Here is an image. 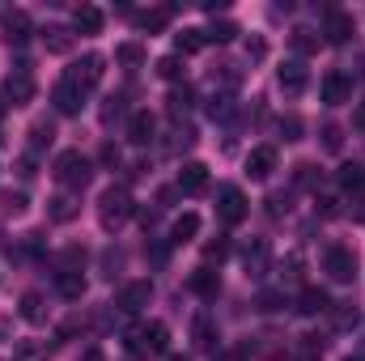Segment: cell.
Segmentation results:
<instances>
[{"instance_id": "50", "label": "cell", "mask_w": 365, "mask_h": 361, "mask_svg": "<svg viewBox=\"0 0 365 361\" xmlns=\"http://www.w3.org/2000/svg\"><path fill=\"white\" fill-rule=\"evenodd\" d=\"M17 175H21V179H34V162H30V158H21V162H17Z\"/></svg>"}, {"instance_id": "29", "label": "cell", "mask_w": 365, "mask_h": 361, "mask_svg": "<svg viewBox=\"0 0 365 361\" xmlns=\"http://www.w3.org/2000/svg\"><path fill=\"white\" fill-rule=\"evenodd\" d=\"M115 60H119L123 68H140V64H145V47H140V43H119V47H115Z\"/></svg>"}, {"instance_id": "13", "label": "cell", "mask_w": 365, "mask_h": 361, "mask_svg": "<svg viewBox=\"0 0 365 361\" xmlns=\"http://www.w3.org/2000/svg\"><path fill=\"white\" fill-rule=\"evenodd\" d=\"M153 132H158V119H153L149 111H132V115H128V141H132V145H149Z\"/></svg>"}, {"instance_id": "39", "label": "cell", "mask_w": 365, "mask_h": 361, "mask_svg": "<svg viewBox=\"0 0 365 361\" xmlns=\"http://www.w3.org/2000/svg\"><path fill=\"white\" fill-rule=\"evenodd\" d=\"M179 56H162V60H158V77H162V81H179Z\"/></svg>"}, {"instance_id": "51", "label": "cell", "mask_w": 365, "mask_h": 361, "mask_svg": "<svg viewBox=\"0 0 365 361\" xmlns=\"http://www.w3.org/2000/svg\"><path fill=\"white\" fill-rule=\"evenodd\" d=\"M217 361H242V353H221Z\"/></svg>"}, {"instance_id": "14", "label": "cell", "mask_w": 365, "mask_h": 361, "mask_svg": "<svg viewBox=\"0 0 365 361\" xmlns=\"http://www.w3.org/2000/svg\"><path fill=\"white\" fill-rule=\"evenodd\" d=\"M268 260H272V247H268L264 238H255V243L242 251V268H247V276H264V272H268Z\"/></svg>"}, {"instance_id": "34", "label": "cell", "mask_w": 365, "mask_h": 361, "mask_svg": "<svg viewBox=\"0 0 365 361\" xmlns=\"http://www.w3.org/2000/svg\"><path fill=\"white\" fill-rule=\"evenodd\" d=\"M323 357V340L319 336H302V345H297V361H319Z\"/></svg>"}, {"instance_id": "43", "label": "cell", "mask_w": 365, "mask_h": 361, "mask_svg": "<svg viewBox=\"0 0 365 361\" xmlns=\"http://www.w3.org/2000/svg\"><path fill=\"white\" fill-rule=\"evenodd\" d=\"M314 213H319V217H336V213H340V200H336V195H319Z\"/></svg>"}, {"instance_id": "55", "label": "cell", "mask_w": 365, "mask_h": 361, "mask_svg": "<svg viewBox=\"0 0 365 361\" xmlns=\"http://www.w3.org/2000/svg\"><path fill=\"white\" fill-rule=\"evenodd\" d=\"M170 361H187V357H170Z\"/></svg>"}, {"instance_id": "48", "label": "cell", "mask_w": 365, "mask_h": 361, "mask_svg": "<svg viewBox=\"0 0 365 361\" xmlns=\"http://www.w3.org/2000/svg\"><path fill=\"white\" fill-rule=\"evenodd\" d=\"M284 208H289V204H284V195H272V200H268V213H272V217H280Z\"/></svg>"}, {"instance_id": "19", "label": "cell", "mask_w": 365, "mask_h": 361, "mask_svg": "<svg viewBox=\"0 0 365 361\" xmlns=\"http://www.w3.org/2000/svg\"><path fill=\"white\" fill-rule=\"evenodd\" d=\"M191 340H195V349H217L221 332H217V323H212L208 315H195V323H191Z\"/></svg>"}, {"instance_id": "12", "label": "cell", "mask_w": 365, "mask_h": 361, "mask_svg": "<svg viewBox=\"0 0 365 361\" xmlns=\"http://www.w3.org/2000/svg\"><path fill=\"white\" fill-rule=\"evenodd\" d=\"M179 191L182 195H200V191H208V166L204 162H187L179 171Z\"/></svg>"}, {"instance_id": "41", "label": "cell", "mask_w": 365, "mask_h": 361, "mask_svg": "<svg viewBox=\"0 0 365 361\" xmlns=\"http://www.w3.org/2000/svg\"><path fill=\"white\" fill-rule=\"evenodd\" d=\"M331 323L336 327H353L357 323V310L353 306H331Z\"/></svg>"}, {"instance_id": "8", "label": "cell", "mask_w": 365, "mask_h": 361, "mask_svg": "<svg viewBox=\"0 0 365 361\" xmlns=\"http://www.w3.org/2000/svg\"><path fill=\"white\" fill-rule=\"evenodd\" d=\"M102 73H106V60H102V56H81V60H77V64H73V73H68V81H77V86H81V90L90 93L93 86H98V81H102Z\"/></svg>"}, {"instance_id": "42", "label": "cell", "mask_w": 365, "mask_h": 361, "mask_svg": "<svg viewBox=\"0 0 365 361\" xmlns=\"http://www.w3.org/2000/svg\"><path fill=\"white\" fill-rule=\"evenodd\" d=\"M115 115H123V98H119V93L106 98V106H102V123H115Z\"/></svg>"}, {"instance_id": "6", "label": "cell", "mask_w": 365, "mask_h": 361, "mask_svg": "<svg viewBox=\"0 0 365 361\" xmlns=\"http://www.w3.org/2000/svg\"><path fill=\"white\" fill-rule=\"evenodd\" d=\"M323 272H327L331 280H340V285H349V280L357 276V255H353L349 247H331V251L323 255Z\"/></svg>"}, {"instance_id": "35", "label": "cell", "mask_w": 365, "mask_h": 361, "mask_svg": "<svg viewBox=\"0 0 365 361\" xmlns=\"http://www.w3.org/2000/svg\"><path fill=\"white\" fill-rule=\"evenodd\" d=\"M51 136H56V128H51L47 119H38V123L30 128V149H43V145H51Z\"/></svg>"}, {"instance_id": "20", "label": "cell", "mask_w": 365, "mask_h": 361, "mask_svg": "<svg viewBox=\"0 0 365 361\" xmlns=\"http://www.w3.org/2000/svg\"><path fill=\"white\" fill-rule=\"evenodd\" d=\"M73 26H77V34H102L106 17H102V9H93V4H81V9L73 13Z\"/></svg>"}, {"instance_id": "56", "label": "cell", "mask_w": 365, "mask_h": 361, "mask_svg": "<svg viewBox=\"0 0 365 361\" xmlns=\"http://www.w3.org/2000/svg\"><path fill=\"white\" fill-rule=\"evenodd\" d=\"M361 119H365V111H361Z\"/></svg>"}, {"instance_id": "53", "label": "cell", "mask_w": 365, "mask_h": 361, "mask_svg": "<svg viewBox=\"0 0 365 361\" xmlns=\"http://www.w3.org/2000/svg\"><path fill=\"white\" fill-rule=\"evenodd\" d=\"M4 106H9V102H4V98H0V115H4Z\"/></svg>"}, {"instance_id": "45", "label": "cell", "mask_w": 365, "mask_h": 361, "mask_svg": "<svg viewBox=\"0 0 365 361\" xmlns=\"http://www.w3.org/2000/svg\"><path fill=\"white\" fill-rule=\"evenodd\" d=\"M280 302H284V293H276V289L259 293V310H280Z\"/></svg>"}, {"instance_id": "21", "label": "cell", "mask_w": 365, "mask_h": 361, "mask_svg": "<svg viewBox=\"0 0 365 361\" xmlns=\"http://www.w3.org/2000/svg\"><path fill=\"white\" fill-rule=\"evenodd\" d=\"M297 310H302V315H327V310H331V298H327L323 289H314V285H310V289H302Z\"/></svg>"}, {"instance_id": "40", "label": "cell", "mask_w": 365, "mask_h": 361, "mask_svg": "<svg viewBox=\"0 0 365 361\" xmlns=\"http://www.w3.org/2000/svg\"><path fill=\"white\" fill-rule=\"evenodd\" d=\"M276 132H280L284 141H302V119H297V115H289V119H280V123H276Z\"/></svg>"}, {"instance_id": "4", "label": "cell", "mask_w": 365, "mask_h": 361, "mask_svg": "<svg viewBox=\"0 0 365 361\" xmlns=\"http://www.w3.org/2000/svg\"><path fill=\"white\" fill-rule=\"evenodd\" d=\"M217 217H221L225 225H238V221L247 217V195H242V187H234V183L217 187Z\"/></svg>"}, {"instance_id": "37", "label": "cell", "mask_w": 365, "mask_h": 361, "mask_svg": "<svg viewBox=\"0 0 365 361\" xmlns=\"http://www.w3.org/2000/svg\"><path fill=\"white\" fill-rule=\"evenodd\" d=\"M314 47H319V39H314L310 30H293V51H297V56H310Z\"/></svg>"}, {"instance_id": "3", "label": "cell", "mask_w": 365, "mask_h": 361, "mask_svg": "<svg viewBox=\"0 0 365 361\" xmlns=\"http://www.w3.org/2000/svg\"><path fill=\"white\" fill-rule=\"evenodd\" d=\"M51 175H56V183H64V187H86L93 175L90 158L81 153V149H64V153H56V166H51Z\"/></svg>"}, {"instance_id": "24", "label": "cell", "mask_w": 365, "mask_h": 361, "mask_svg": "<svg viewBox=\"0 0 365 361\" xmlns=\"http://www.w3.org/2000/svg\"><path fill=\"white\" fill-rule=\"evenodd\" d=\"M56 289H60V298H68V302H77L81 293H86V276L81 272H56Z\"/></svg>"}, {"instance_id": "36", "label": "cell", "mask_w": 365, "mask_h": 361, "mask_svg": "<svg viewBox=\"0 0 365 361\" xmlns=\"http://www.w3.org/2000/svg\"><path fill=\"white\" fill-rule=\"evenodd\" d=\"M191 102H195V90H191V86H175V90H170V111H175V115L187 111Z\"/></svg>"}, {"instance_id": "5", "label": "cell", "mask_w": 365, "mask_h": 361, "mask_svg": "<svg viewBox=\"0 0 365 361\" xmlns=\"http://www.w3.org/2000/svg\"><path fill=\"white\" fill-rule=\"evenodd\" d=\"M4 98H9L13 106H30V102H34V77H30V64H17V68L9 73V81H4Z\"/></svg>"}, {"instance_id": "47", "label": "cell", "mask_w": 365, "mask_h": 361, "mask_svg": "<svg viewBox=\"0 0 365 361\" xmlns=\"http://www.w3.org/2000/svg\"><path fill=\"white\" fill-rule=\"evenodd\" d=\"M247 56H251V60H264V56H268V43H264V39H251V43H247Z\"/></svg>"}, {"instance_id": "54", "label": "cell", "mask_w": 365, "mask_h": 361, "mask_svg": "<svg viewBox=\"0 0 365 361\" xmlns=\"http://www.w3.org/2000/svg\"><path fill=\"white\" fill-rule=\"evenodd\" d=\"M344 361H365V357H344Z\"/></svg>"}, {"instance_id": "11", "label": "cell", "mask_w": 365, "mask_h": 361, "mask_svg": "<svg viewBox=\"0 0 365 361\" xmlns=\"http://www.w3.org/2000/svg\"><path fill=\"white\" fill-rule=\"evenodd\" d=\"M323 34H327V43H349L353 39V17L340 13V9H327L323 13Z\"/></svg>"}, {"instance_id": "1", "label": "cell", "mask_w": 365, "mask_h": 361, "mask_svg": "<svg viewBox=\"0 0 365 361\" xmlns=\"http://www.w3.org/2000/svg\"><path fill=\"white\" fill-rule=\"evenodd\" d=\"M166 349H170V332H166V323L149 319V323L128 327V353H136V357H162Z\"/></svg>"}, {"instance_id": "46", "label": "cell", "mask_w": 365, "mask_h": 361, "mask_svg": "<svg viewBox=\"0 0 365 361\" xmlns=\"http://www.w3.org/2000/svg\"><path fill=\"white\" fill-rule=\"evenodd\" d=\"M323 145H327V149H340V145H344V132H340L336 123H327V128H323Z\"/></svg>"}, {"instance_id": "23", "label": "cell", "mask_w": 365, "mask_h": 361, "mask_svg": "<svg viewBox=\"0 0 365 361\" xmlns=\"http://www.w3.org/2000/svg\"><path fill=\"white\" fill-rule=\"evenodd\" d=\"M77 213H81V200H77V195H56V200L47 204V217H51V221H60V225H64V221H73Z\"/></svg>"}, {"instance_id": "9", "label": "cell", "mask_w": 365, "mask_h": 361, "mask_svg": "<svg viewBox=\"0 0 365 361\" xmlns=\"http://www.w3.org/2000/svg\"><path fill=\"white\" fill-rule=\"evenodd\" d=\"M323 102H327V106H344V102H349V98H353V77H349V73H340V68H331V73H327V77H323Z\"/></svg>"}, {"instance_id": "52", "label": "cell", "mask_w": 365, "mask_h": 361, "mask_svg": "<svg viewBox=\"0 0 365 361\" xmlns=\"http://www.w3.org/2000/svg\"><path fill=\"white\" fill-rule=\"evenodd\" d=\"M81 361H102V353H98V349H90V353H86Z\"/></svg>"}, {"instance_id": "2", "label": "cell", "mask_w": 365, "mask_h": 361, "mask_svg": "<svg viewBox=\"0 0 365 361\" xmlns=\"http://www.w3.org/2000/svg\"><path fill=\"white\" fill-rule=\"evenodd\" d=\"M132 213H136V204H132L128 187H106V191H102V200H98V221H102V230H119Z\"/></svg>"}, {"instance_id": "33", "label": "cell", "mask_w": 365, "mask_h": 361, "mask_svg": "<svg viewBox=\"0 0 365 361\" xmlns=\"http://www.w3.org/2000/svg\"><path fill=\"white\" fill-rule=\"evenodd\" d=\"M208 115H212V119H230V115H234V98H230V93H212V98H208Z\"/></svg>"}, {"instance_id": "7", "label": "cell", "mask_w": 365, "mask_h": 361, "mask_svg": "<svg viewBox=\"0 0 365 361\" xmlns=\"http://www.w3.org/2000/svg\"><path fill=\"white\" fill-rule=\"evenodd\" d=\"M149 302H153V285H149V280H132V285H123L119 298H115V306H119L123 315H136V310H145Z\"/></svg>"}, {"instance_id": "10", "label": "cell", "mask_w": 365, "mask_h": 361, "mask_svg": "<svg viewBox=\"0 0 365 361\" xmlns=\"http://www.w3.org/2000/svg\"><path fill=\"white\" fill-rule=\"evenodd\" d=\"M51 102H56V111H60V115H77V111L86 106V90H81L77 81H68V77H64V81L51 90Z\"/></svg>"}, {"instance_id": "17", "label": "cell", "mask_w": 365, "mask_h": 361, "mask_svg": "<svg viewBox=\"0 0 365 361\" xmlns=\"http://www.w3.org/2000/svg\"><path fill=\"white\" fill-rule=\"evenodd\" d=\"M30 13H21V9H13V13H4V43L13 47V43H26L30 39Z\"/></svg>"}, {"instance_id": "16", "label": "cell", "mask_w": 365, "mask_h": 361, "mask_svg": "<svg viewBox=\"0 0 365 361\" xmlns=\"http://www.w3.org/2000/svg\"><path fill=\"white\" fill-rule=\"evenodd\" d=\"M272 171H276V149L272 145L251 149V158H247V175H251V179H268Z\"/></svg>"}, {"instance_id": "31", "label": "cell", "mask_w": 365, "mask_h": 361, "mask_svg": "<svg viewBox=\"0 0 365 361\" xmlns=\"http://www.w3.org/2000/svg\"><path fill=\"white\" fill-rule=\"evenodd\" d=\"M175 17V9H149V13H140V30H166V21Z\"/></svg>"}, {"instance_id": "15", "label": "cell", "mask_w": 365, "mask_h": 361, "mask_svg": "<svg viewBox=\"0 0 365 361\" xmlns=\"http://www.w3.org/2000/svg\"><path fill=\"white\" fill-rule=\"evenodd\" d=\"M276 81H280V90H284V93H302L310 77H306V64H302V60H289V64H280Z\"/></svg>"}, {"instance_id": "26", "label": "cell", "mask_w": 365, "mask_h": 361, "mask_svg": "<svg viewBox=\"0 0 365 361\" xmlns=\"http://www.w3.org/2000/svg\"><path fill=\"white\" fill-rule=\"evenodd\" d=\"M51 353H56V345H47V340H17V349H13L17 361H47Z\"/></svg>"}, {"instance_id": "18", "label": "cell", "mask_w": 365, "mask_h": 361, "mask_svg": "<svg viewBox=\"0 0 365 361\" xmlns=\"http://www.w3.org/2000/svg\"><path fill=\"white\" fill-rule=\"evenodd\" d=\"M17 315H21L30 327L47 323V298H43V293H21V302H17Z\"/></svg>"}, {"instance_id": "44", "label": "cell", "mask_w": 365, "mask_h": 361, "mask_svg": "<svg viewBox=\"0 0 365 361\" xmlns=\"http://www.w3.org/2000/svg\"><path fill=\"white\" fill-rule=\"evenodd\" d=\"M225 255H230V243H225V238H217V243H208V247H204V260H217V264H221Z\"/></svg>"}, {"instance_id": "28", "label": "cell", "mask_w": 365, "mask_h": 361, "mask_svg": "<svg viewBox=\"0 0 365 361\" xmlns=\"http://www.w3.org/2000/svg\"><path fill=\"white\" fill-rule=\"evenodd\" d=\"M204 43H208V34L204 30H182V34H175V51L179 56H195V51H204Z\"/></svg>"}, {"instance_id": "22", "label": "cell", "mask_w": 365, "mask_h": 361, "mask_svg": "<svg viewBox=\"0 0 365 361\" xmlns=\"http://www.w3.org/2000/svg\"><path fill=\"white\" fill-rule=\"evenodd\" d=\"M187 285H191V293H200V298H217V289H221V280H217V272L208 268V264H204V268H195V272H191V280H187Z\"/></svg>"}, {"instance_id": "32", "label": "cell", "mask_w": 365, "mask_h": 361, "mask_svg": "<svg viewBox=\"0 0 365 361\" xmlns=\"http://www.w3.org/2000/svg\"><path fill=\"white\" fill-rule=\"evenodd\" d=\"M204 34H208V43H230V39L238 34V26H234L230 17H221V21H212V26H208Z\"/></svg>"}, {"instance_id": "30", "label": "cell", "mask_w": 365, "mask_h": 361, "mask_svg": "<svg viewBox=\"0 0 365 361\" xmlns=\"http://www.w3.org/2000/svg\"><path fill=\"white\" fill-rule=\"evenodd\" d=\"M340 187L344 191H365V166H340Z\"/></svg>"}, {"instance_id": "25", "label": "cell", "mask_w": 365, "mask_h": 361, "mask_svg": "<svg viewBox=\"0 0 365 361\" xmlns=\"http://www.w3.org/2000/svg\"><path fill=\"white\" fill-rule=\"evenodd\" d=\"M195 234H200V217H195V213H182L179 221L170 225V247H182V243H191Z\"/></svg>"}, {"instance_id": "27", "label": "cell", "mask_w": 365, "mask_h": 361, "mask_svg": "<svg viewBox=\"0 0 365 361\" xmlns=\"http://www.w3.org/2000/svg\"><path fill=\"white\" fill-rule=\"evenodd\" d=\"M43 43H47L51 56H68V51H73V34H68L64 26H47V30H43Z\"/></svg>"}, {"instance_id": "49", "label": "cell", "mask_w": 365, "mask_h": 361, "mask_svg": "<svg viewBox=\"0 0 365 361\" xmlns=\"http://www.w3.org/2000/svg\"><path fill=\"white\" fill-rule=\"evenodd\" d=\"M102 162H106V166H119V149H115V145H106V149H102Z\"/></svg>"}, {"instance_id": "38", "label": "cell", "mask_w": 365, "mask_h": 361, "mask_svg": "<svg viewBox=\"0 0 365 361\" xmlns=\"http://www.w3.org/2000/svg\"><path fill=\"white\" fill-rule=\"evenodd\" d=\"M26 204H30V200H26V191H4V200H0V208H4V213H13V217H17V213H26Z\"/></svg>"}]
</instances>
